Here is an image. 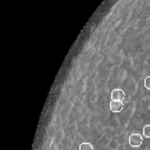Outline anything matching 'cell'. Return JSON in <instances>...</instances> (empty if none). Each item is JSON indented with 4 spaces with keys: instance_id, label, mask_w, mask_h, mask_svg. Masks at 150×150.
<instances>
[{
    "instance_id": "cell-4",
    "label": "cell",
    "mask_w": 150,
    "mask_h": 150,
    "mask_svg": "<svg viewBox=\"0 0 150 150\" xmlns=\"http://www.w3.org/2000/svg\"><path fill=\"white\" fill-rule=\"evenodd\" d=\"M93 146L90 143L84 142V143L81 144L79 146V150H93Z\"/></svg>"
},
{
    "instance_id": "cell-1",
    "label": "cell",
    "mask_w": 150,
    "mask_h": 150,
    "mask_svg": "<svg viewBox=\"0 0 150 150\" xmlns=\"http://www.w3.org/2000/svg\"><path fill=\"white\" fill-rule=\"evenodd\" d=\"M143 138L139 133H133L129 138V144L133 147H139L143 144Z\"/></svg>"
},
{
    "instance_id": "cell-5",
    "label": "cell",
    "mask_w": 150,
    "mask_h": 150,
    "mask_svg": "<svg viewBox=\"0 0 150 150\" xmlns=\"http://www.w3.org/2000/svg\"><path fill=\"white\" fill-rule=\"evenodd\" d=\"M143 134L147 139H150V125H146L143 128Z\"/></svg>"
},
{
    "instance_id": "cell-2",
    "label": "cell",
    "mask_w": 150,
    "mask_h": 150,
    "mask_svg": "<svg viewBox=\"0 0 150 150\" xmlns=\"http://www.w3.org/2000/svg\"><path fill=\"white\" fill-rule=\"evenodd\" d=\"M125 97V94L122 89H115L111 92V100L116 101H122Z\"/></svg>"
},
{
    "instance_id": "cell-6",
    "label": "cell",
    "mask_w": 150,
    "mask_h": 150,
    "mask_svg": "<svg viewBox=\"0 0 150 150\" xmlns=\"http://www.w3.org/2000/svg\"><path fill=\"white\" fill-rule=\"evenodd\" d=\"M144 86L147 89H150V76H147L144 79Z\"/></svg>"
},
{
    "instance_id": "cell-3",
    "label": "cell",
    "mask_w": 150,
    "mask_h": 150,
    "mask_svg": "<svg viewBox=\"0 0 150 150\" xmlns=\"http://www.w3.org/2000/svg\"><path fill=\"white\" fill-rule=\"evenodd\" d=\"M124 108V104L122 101H116L111 100L110 103V110L112 112L119 113L121 112Z\"/></svg>"
}]
</instances>
